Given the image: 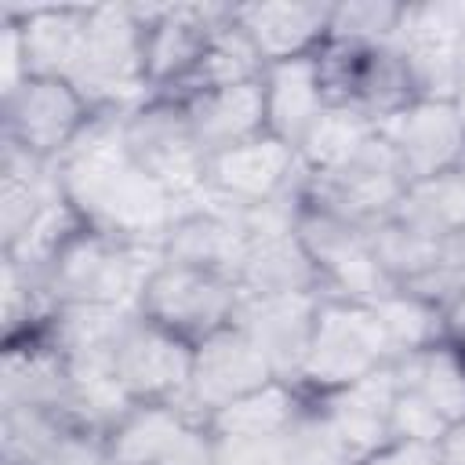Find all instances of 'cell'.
<instances>
[{
	"mask_svg": "<svg viewBox=\"0 0 465 465\" xmlns=\"http://www.w3.org/2000/svg\"><path fill=\"white\" fill-rule=\"evenodd\" d=\"M356 465H440L436 443H411V440H392L389 447L374 450L371 458Z\"/></svg>",
	"mask_w": 465,
	"mask_h": 465,
	"instance_id": "f546056e",
	"label": "cell"
},
{
	"mask_svg": "<svg viewBox=\"0 0 465 465\" xmlns=\"http://www.w3.org/2000/svg\"><path fill=\"white\" fill-rule=\"evenodd\" d=\"M91 116L94 109L69 80L29 76L4 94V142H15L44 160H58L80 138Z\"/></svg>",
	"mask_w": 465,
	"mask_h": 465,
	"instance_id": "9c48e42d",
	"label": "cell"
},
{
	"mask_svg": "<svg viewBox=\"0 0 465 465\" xmlns=\"http://www.w3.org/2000/svg\"><path fill=\"white\" fill-rule=\"evenodd\" d=\"M65 203L58 160H44L15 142H4L0 156V222H4V251L15 247L47 211Z\"/></svg>",
	"mask_w": 465,
	"mask_h": 465,
	"instance_id": "ffe728a7",
	"label": "cell"
},
{
	"mask_svg": "<svg viewBox=\"0 0 465 465\" xmlns=\"http://www.w3.org/2000/svg\"><path fill=\"white\" fill-rule=\"evenodd\" d=\"M113 371L134 403L185 407L193 378V345L138 312L116 345Z\"/></svg>",
	"mask_w": 465,
	"mask_h": 465,
	"instance_id": "4fadbf2b",
	"label": "cell"
},
{
	"mask_svg": "<svg viewBox=\"0 0 465 465\" xmlns=\"http://www.w3.org/2000/svg\"><path fill=\"white\" fill-rule=\"evenodd\" d=\"M160 247L131 243L80 225L47 265V294L58 305H138L160 265Z\"/></svg>",
	"mask_w": 465,
	"mask_h": 465,
	"instance_id": "7a4b0ae2",
	"label": "cell"
},
{
	"mask_svg": "<svg viewBox=\"0 0 465 465\" xmlns=\"http://www.w3.org/2000/svg\"><path fill=\"white\" fill-rule=\"evenodd\" d=\"M309 400L356 461L392 443V400H396L392 367H378L374 374L352 385H341L334 392L309 396Z\"/></svg>",
	"mask_w": 465,
	"mask_h": 465,
	"instance_id": "e0dca14e",
	"label": "cell"
},
{
	"mask_svg": "<svg viewBox=\"0 0 465 465\" xmlns=\"http://www.w3.org/2000/svg\"><path fill=\"white\" fill-rule=\"evenodd\" d=\"M302 178H305V167L298 149H291L287 142L265 131L207 160L203 196L232 211H247L294 189Z\"/></svg>",
	"mask_w": 465,
	"mask_h": 465,
	"instance_id": "30bf717a",
	"label": "cell"
},
{
	"mask_svg": "<svg viewBox=\"0 0 465 465\" xmlns=\"http://www.w3.org/2000/svg\"><path fill=\"white\" fill-rule=\"evenodd\" d=\"M94 113L134 109L153 98L145 84V7L138 4H94L87 15V36L69 80Z\"/></svg>",
	"mask_w": 465,
	"mask_h": 465,
	"instance_id": "3957f363",
	"label": "cell"
},
{
	"mask_svg": "<svg viewBox=\"0 0 465 465\" xmlns=\"http://www.w3.org/2000/svg\"><path fill=\"white\" fill-rule=\"evenodd\" d=\"M185 116L193 124V134L203 149V156H218L240 142H251L265 134V98L262 80L232 84V87H211L182 98Z\"/></svg>",
	"mask_w": 465,
	"mask_h": 465,
	"instance_id": "44dd1931",
	"label": "cell"
},
{
	"mask_svg": "<svg viewBox=\"0 0 465 465\" xmlns=\"http://www.w3.org/2000/svg\"><path fill=\"white\" fill-rule=\"evenodd\" d=\"M378 367H389V352L381 345L371 305L323 298L298 389L305 396H323L374 374Z\"/></svg>",
	"mask_w": 465,
	"mask_h": 465,
	"instance_id": "8992f818",
	"label": "cell"
},
{
	"mask_svg": "<svg viewBox=\"0 0 465 465\" xmlns=\"http://www.w3.org/2000/svg\"><path fill=\"white\" fill-rule=\"evenodd\" d=\"M378 131L392 145L411 185L465 167V124L454 102L414 98L411 105L381 120Z\"/></svg>",
	"mask_w": 465,
	"mask_h": 465,
	"instance_id": "9a60e30c",
	"label": "cell"
},
{
	"mask_svg": "<svg viewBox=\"0 0 465 465\" xmlns=\"http://www.w3.org/2000/svg\"><path fill=\"white\" fill-rule=\"evenodd\" d=\"M403 18V4H334L327 40L356 44V47H381L396 40Z\"/></svg>",
	"mask_w": 465,
	"mask_h": 465,
	"instance_id": "83f0119b",
	"label": "cell"
},
{
	"mask_svg": "<svg viewBox=\"0 0 465 465\" xmlns=\"http://www.w3.org/2000/svg\"><path fill=\"white\" fill-rule=\"evenodd\" d=\"M334 4H236V25L265 65L316 54L327 44Z\"/></svg>",
	"mask_w": 465,
	"mask_h": 465,
	"instance_id": "d6986e66",
	"label": "cell"
},
{
	"mask_svg": "<svg viewBox=\"0 0 465 465\" xmlns=\"http://www.w3.org/2000/svg\"><path fill=\"white\" fill-rule=\"evenodd\" d=\"M120 131L134 163L145 174H153L182 203V211L203 196L207 156L193 134V124L182 102L153 94L124 113Z\"/></svg>",
	"mask_w": 465,
	"mask_h": 465,
	"instance_id": "277c9868",
	"label": "cell"
},
{
	"mask_svg": "<svg viewBox=\"0 0 465 465\" xmlns=\"http://www.w3.org/2000/svg\"><path fill=\"white\" fill-rule=\"evenodd\" d=\"M436 458H440V465H465V421L450 425L436 440Z\"/></svg>",
	"mask_w": 465,
	"mask_h": 465,
	"instance_id": "4dcf8cb0",
	"label": "cell"
},
{
	"mask_svg": "<svg viewBox=\"0 0 465 465\" xmlns=\"http://www.w3.org/2000/svg\"><path fill=\"white\" fill-rule=\"evenodd\" d=\"M240 309V287L232 276L160 262L138 294V312L189 345L229 327Z\"/></svg>",
	"mask_w": 465,
	"mask_h": 465,
	"instance_id": "52a82bcc",
	"label": "cell"
},
{
	"mask_svg": "<svg viewBox=\"0 0 465 465\" xmlns=\"http://www.w3.org/2000/svg\"><path fill=\"white\" fill-rule=\"evenodd\" d=\"M294 232H298V240L305 243L309 258L320 269L323 298L374 305L378 298L400 291V283L378 262L367 225L349 222V218H341L334 211H323V207L305 200Z\"/></svg>",
	"mask_w": 465,
	"mask_h": 465,
	"instance_id": "5b68a950",
	"label": "cell"
},
{
	"mask_svg": "<svg viewBox=\"0 0 465 465\" xmlns=\"http://www.w3.org/2000/svg\"><path fill=\"white\" fill-rule=\"evenodd\" d=\"M323 294H291V298H240L236 327L251 334V341L269 360L276 381H287L298 389L302 367L309 356L316 312Z\"/></svg>",
	"mask_w": 465,
	"mask_h": 465,
	"instance_id": "2e32d148",
	"label": "cell"
},
{
	"mask_svg": "<svg viewBox=\"0 0 465 465\" xmlns=\"http://www.w3.org/2000/svg\"><path fill=\"white\" fill-rule=\"evenodd\" d=\"M113 465H211V432L174 403H134L105 436Z\"/></svg>",
	"mask_w": 465,
	"mask_h": 465,
	"instance_id": "8fae6325",
	"label": "cell"
},
{
	"mask_svg": "<svg viewBox=\"0 0 465 465\" xmlns=\"http://www.w3.org/2000/svg\"><path fill=\"white\" fill-rule=\"evenodd\" d=\"M232 15L229 4H167L145 7V84L149 94L171 98L200 65L211 36Z\"/></svg>",
	"mask_w": 465,
	"mask_h": 465,
	"instance_id": "7c38bea8",
	"label": "cell"
},
{
	"mask_svg": "<svg viewBox=\"0 0 465 465\" xmlns=\"http://www.w3.org/2000/svg\"><path fill=\"white\" fill-rule=\"evenodd\" d=\"M407 189H411V178L403 174L381 131L345 163L320 171V174L305 171V200L360 225H374L389 218L407 196Z\"/></svg>",
	"mask_w": 465,
	"mask_h": 465,
	"instance_id": "ba28073f",
	"label": "cell"
},
{
	"mask_svg": "<svg viewBox=\"0 0 465 465\" xmlns=\"http://www.w3.org/2000/svg\"><path fill=\"white\" fill-rule=\"evenodd\" d=\"M33 465H109V450H105L102 436H94L87 429H69Z\"/></svg>",
	"mask_w": 465,
	"mask_h": 465,
	"instance_id": "f1b7e54d",
	"label": "cell"
},
{
	"mask_svg": "<svg viewBox=\"0 0 465 465\" xmlns=\"http://www.w3.org/2000/svg\"><path fill=\"white\" fill-rule=\"evenodd\" d=\"M454 109H458V116H461V124H465V76H461V84H458V91H454Z\"/></svg>",
	"mask_w": 465,
	"mask_h": 465,
	"instance_id": "1f68e13d",
	"label": "cell"
},
{
	"mask_svg": "<svg viewBox=\"0 0 465 465\" xmlns=\"http://www.w3.org/2000/svg\"><path fill=\"white\" fill-rule=\"evenodd\" d=\"M374 312V323H378V334H381V345L389 352V363L418 352V349H429L436 341L447 338V320L443 312L425 302L421 294L400 287L385 298H378L371 305Z\"/></svg>",
	"mask_w": 465,
	"mask_h": 465,
	"instance_id": "484cf974",
	"label": "cell"
},
{
	"mask_svg": "<svg viewBox=\"0 0 465 465\" xmlns=\"http://www.w3.org/2000/svg\"><path fill=\"white\" fill-rule=\"evenodd\" d=\"M4 15L18 22L29 76L73 80L91 7H7Z\"/></svg>",
	"mask_w": 465,
	"mask_h": 465,
	"instance_id": "603a6c76",
	"label": "cell"
},
{
	"mask_svg": "<svg viewBox=\"0 0 465 465\" xmlns=\"http://www.w3.org/2000/svg\"><path fill=\"white\" fill-rule=\"evenodd\" d=\"M109 465H113V461H109Z\"/></svg>",
	"mask_w": 465,
	"mask_h": 465,
	"instance_id": "d6a6232c",
	"label": "cell"
},
{
	"mask_svg": "<svg viewBox=\"0 0 465 465\" xmlns=\"http://www.w3.org/2000/svg\"><path fill=\"white\" fill-rule=\"evenodd\" d=\"M378 134V124L356 109H345V105H327L323 116L312 124V131L305 134L298 156H302V167L309 174H320V171H331L338 163H345L352 153H360L371 138Z\"/></svg>",
	"mask_w": 465,
	"mask_h": 465,
	"instance_id": "4316f807",
	"label": "cell"
},
{
	"mask_svg": "<svg viewBox=\"0 0 465 465\" xmlns=\"http://www.w3.org/2000/svg\"><path fill=\"white\" fill-rule=\"evenodd\" d=\"M389 367L396 374V385L421 396L443 418L447 429L465 421V349L458 341L443 338Z\"/></svg>",
	"mask_w": 465,
	"mask_h": 465,
	"instance_id": "d4e9b609",
	"label": "cell"
},
{
	"mask_svg": "<svg viewBox=\"0 0 465 465\" xmlns=\"http://www.w3.org/2000/svg\"><path fill=\"white\" fill-rule=\"evenodd\" d=\"M276 374L262 349L251 341V334L236 323L207 334L193 345V378H189V400L185 411H193L200 421H207L214 411L272 385Z\"/></svg>",
	"mask_w": 465,
	"mask_h": 465,
	"instance_id": "5bb4252c",
	"label": "cell"
},
{
	"mask_svg": "<svg viewBox=\"0 0 465 465\" xmlns=\"http://www.w3.org/2000/svg\"><path fill=\"white\" fill-rule=\"evenodd\" d=\"M240 298H291V294H323L320 269L309 258L298 232L269 236L247 243V254L236 269Z\"/></svg>",
	"mask_w": 465,
	"mask_h": 465,
	"instance_id": "cb8c5ba5",
	"label": "cell"
},
{
	"mask_svg": "<svg viewBox=\"0 0 465 465\" xmlns=\"http://www.w3.org/2000/svg\"><path fill=\"white\" fill-rule=\"evenodd\" d=\"M124 113H94L80 138L58 156L62 193L87 229L160 247V240L182 214V203L127 153L120 131Z\"/></svg>",
	"mask_w": 465,
	"mask_h": 465,
	"instance_id": "6da1fadb",
	"label": "cell"
},
{
	"mask_svg": "<svg viewBox=\"0 0 465 465\" xmlns=\"http://www.w3.org/2000/svg\"><path fill=\"white\" fill-rule=\"evenodd\" d=\"M247 254V236L240 225V214L232 207H222L207 196L189 203L167 236L160 240V258L174 265H193V269H211L222 276L236 280V269Z\"/></svg>",
	"mask_w": 465,
	"mask_h": 465,
	"instance_id": "ac0fdd59",
	"label": "cell"
},
{
	"mask_svg": "<svg viewBox=\"0 0 465 465\" xmlns=\"http://www.w3.org/2000/svg\"><path fill=\"white\" fill-rule=\"evenodd\" d=\"M262 98H265V131L287 142L291 149H302L305 134L327 109L316 54L265 65Z\"/></svg>",
	"mask_w": 465,
	"mask_h": 465,
	"instance_id": "7402d4cb",
	"label": "cell"
}]
</instances>
